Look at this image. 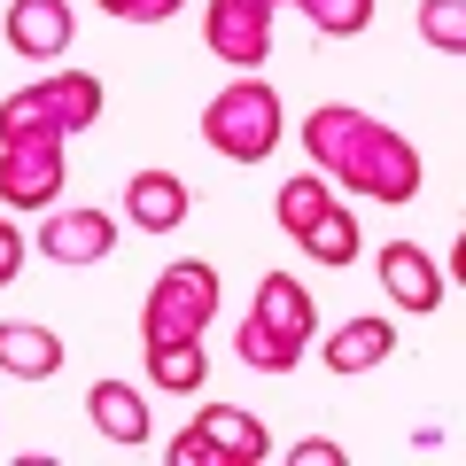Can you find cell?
Listing matches in <instances>:
<instances>
[{"mask_svg": "<svg viewBox=\"0 0 466 466\" xmlns=\"http://www.w3.org/2000/svg\"><path fill=\"white\" fill-rule=\"evenodd\" d=\"M303 148H311V164L327 171V179L358 187V195H373V202H412L420 195L412 140L389 133V125H373L366 109H311Z\"/></svg>", "mask_w": 466, "mask_h": 466, "instance_id": "6da1fadb", "label": "cell"}, {"mask_svg": "<svg viewBox=\"0 0 466 466\" xmlns=\"http://www.w3.org/2000/svg\"><path fill=\"white\" fill-rule=\"evenodd\" d=\"M381 280H389V296H397V311H443V272H435L428 249H412V241H389L381 249Z\"/></svg>", "mask_w": 466, "mask_h": 466, "instance_id": "8fae6325", "label": "cell"}, {"mask_svg": "<svg viewBox=\"0 0 466 466\" xmlns=\"http://www.w3.org/2000/svg\"><path fill=\"white\" fill-rule=\"evenodd\" d=\"M0 373L47 381V373H63V342H55L47 327H0Z\"/></svg>", "mask_w": 466, "mask_h": 466, "instance_id": "5bb4252c", "label": "cell"}, {"mask_svg": "<svg viewBox=\"0 0 466 466\" xmlns=\"http://www.w3.org/2000/svg\"><path fill=\"white\" fill-rule=\"evenodd\" d=\"M125 218L148 233H171L187 218V179H171V171H140L133 187H125Z\"/></svg>", "mask_w": 466, "mask_h": 466, "instance_id": "7c38bea8", "label": "cell"}, {"mask_svg": "<svg viewBox=\"0 0 466 466\" xmlns=\"http://www.w3.org/2000/svg\"><path fill=\"white\" fill-rule=\"evenodd\" d=\"M296 466H342V451L334 443H296Z\"/></svg>", "mask_w": 466, "mask_h": 466, "instance_id": "603a6c76", "label": "cell"}, {"mask_svg": "<svg viewBox=\"0 0 466 466\" xmlns=\"http://www.w3.org/2000/svg\"><path fill=\"white\" fill-rule=\"evenodd\" d=\"M116 226L101 210H55L47 226H39V249L55 257V265H94V257H109Z\"/></svg>", "mask_w": 466, "mask_h": 466, "instance_id": "30bf717a", "label": "cell"}, {"mask_svg": "<svg viewBox=\"0 0 466 466\" xmlns=\"http://www.w3.org/2000/svg\"><path fill=\"white\" fill-rule=\"evenodd\" d=\"M303 249H311L319 265H350V257H358V226H350V218L327 202V210H319L311 226H303Z\"/></svg>", "mask_w": 466, "mask_h": 466, "instance_id": "e0dca14e", "label": "cell"}, {"mask_svg": "<svg viewBox=\"0 0 466 466\" xmlns=\"http://www.w3.org/2000/svg\"><path fill=\"white\" fill-rule=\"evenodd\" d=\"M94 116H101V86L86 70H63V78L24 86V94L0 101V140H63L78 125H94Z\"/></svg>", "mask_w": 466, "mask_h": 466, "instance_id": "3957f363", "label": "cell"}, {"mask_svg": "<svg viewBox=\"0 0 466 466\" xmlns=\"http://www.w3.org/2000/svg\"><path fill=\"white\" fill-rule=\"evenodd\" d=\"M116 24H164V16H179V0H101Z\"/></svg>", "mask_w": 466, "mask_h": 466, "instance_id": "44dd1931", "label": "cell"}, {"mask_svg": "<svg viewBox=\"0 0 466 466\" xmlns=\"http://www.w3.org/2000/svg\"><path fill=\"white\" fill-rule=\"evenodd\" d=\"M148 373L156 389H202V342H148Z\"/></svg>", "mask_w": 466, "mask_h": 466, "instance_id": "2e32d148", "label": "cell"}, {"mask_svg": "<svg viewBox=\"0 0 466 466\" xmlns=\"http://www.w3.org/2000/svg\"><path fill=\"white\" fill-rule=\"evenodd\" d=\"M319 210H327V187H311V179H288L280 187V226L296 233V241H303V226H311Z\"/></svg>", "mask_w": 466, "mask_h": 466, "instance_id": "ffe728a7", "label": "cell"}, {"mask_svg": "<svg viewBox=\"0 0 466 466\" xmlns=\"http://www.w3.org/2000/svg\"><path fill=\"white\" fill-rule=\"evenodd\" d=\"M272 8L280 0H210V24H202V39H210L218 63H265L272 55Z\"/></svg>", "mask_w": 466, "mask_h": 466, "instance_id": "52a82bcc", "label": "cell"}, {"mask_svg": "<svg viewBox=\"0 0 466 466\" xmlns=\"http://www.w3.org/2000/svg\"><path fill=\"white\" fill-rule=\"evenodd\" d=\"M311 296H303L288 272H265V288H257V311L249 327H241V366L249 373H288L311 350Z\"/></svg>", "mask_w": 466, "mask_h": 466, "instance_id": "7a4b0ae2", "label": "cell"}, {"mask_svg": "<svg viewBox=\"0 0 466 466\" xmlns=\"http://www.w3.org/2000/svg\"><path fill=\"white\" fill-rule=\"evenodd\" d=\"M63 187V140H0V202L47 210Z\"/></svg>", "mask_w": 466, "mask_h": 466, "instance_id": "ba28073f", "label": "cell"}, {"mask_svg": "<svg viewBox=\"0 0 466 466\" xmlns=\"http://www.w3.org/2000/svg\"><path fill=\"white\" fill-rule=\"evenodd\" d=\"M420 32H428L443 55H459L466 47V8L459 0H428V8H420Z\"/></svg>", "mask_w": 466, "mask_h": 466, "instance_id": "d6986e66", "label": "cell"}, {"mask_svg": "<svg viewBox=\"0 0 466 466\" xmlns=\"http://www.w3.org/2000/svg\"><path fill=\"white\" fill-rule=\"evenodd\" d=\"M210 311H218V272L210 265H171L148 288V303H140V334L148 342H202Z\"/></svg>", "mask_w": 466, "mask_h": 466, "instance_id": "5b68a950", "label": "cell"}, {"mask_svg": "<svg viewBox=\"0 0 466 466\" xmlns=\"http://www.w3.org/2000/svg\"><path fill=\"white\" fill-rule=\"evenodd\" d=\"M389 350H397V327L389 319H350L342 334H327V366L334 373H366V366H381Z\"/></svg>", "mask_w": 466, "mask_h": 466, "instance_id": "4fadbf2b", "label": "cell"}, {"mask_svg": "<svg viewBox=\"0 0 466 466\" xmlns=\"http://www.w3.org/2000/svg\"><path fill=\"white\" fill-rule=\"evenodd\" d=\"M202 140H210L218 156H233V164H265L272 140H280V101H272V86L265 78L226 86V94L202 109Z\"/></svg>", "mask_w": 466, "mask_h": 466, "instance_id": "277c9868", "label": "cell"}, {"mask_svg": "<svg viewBox=\"0 0 466 466\" xmlns=\"http://www.w3.org/2000/svg\"><path fill=\"white\" fill-rule=\"evenodd\" d=\"M16 265H24V241H16V233H8V226H0V288L16 280Z\"/></svg>", "mask_w": 466, "mask_h": 466, "instance_id": "7402d4cb", "label": "cell"}, {"mask_svg": "<svg viewBox=\"0 0 466 466\" xmlns=\"http://www.w3.org/2000/svg\"><path fill=\"white\" fill-rule=\"evenodd\" d=\"M296 8L319 24V32H334V39H350V32L373 24V0H296Z\"/></svg>", "mask_w": 466, "mask_h": 466, "instance_id": "ac0fdd59", "label": "cell"}, {"mask_svg": "<svg viewBox=\"0 0 466 466\" xmlns=\"http://www.w3.org/2000/svg\"><path fill=\"white\" fill-rule=\"evenodd\" d=\"M70 32H78V24H70V0H16V8H8V47L32 55V63L63 55Z\"/></svg>", "mask_w": 466, "mask_h": 466, "instance_id": "9c48e42d", "label": "cell"}, {"mask_svg": "<svg viewBox=\"0 0 466 466\" xmlns=\"http://www.w3.org/2000/svg\"><path fill=\"white\" fill-rule=\"evenodd\" d=\"M86 412H94V428L109 435V443H125V451H133L140 435H148V404H140L125 381H101L94 397H86Z\"/></svg>", "mask_w": 466, "mask_h": 466, "instance_id": "9a60e30c", "label": "cell"}, {"mask_svg": "<svg viewBox=\"0 0 466 466\" xmlns=\"http://www.w3.org/2000/svg\"><path fill=\"white\" fill-rule=\"evenodd\" d=\"M265 428H257L249 412H233V404H210V412L195 420V428L171 443V466H257L265 459Z\"/></svg>", "mask_w": 466, "mask_h": 466, "instance_id": "8992f818", "label": "cell"}]
</instances>
